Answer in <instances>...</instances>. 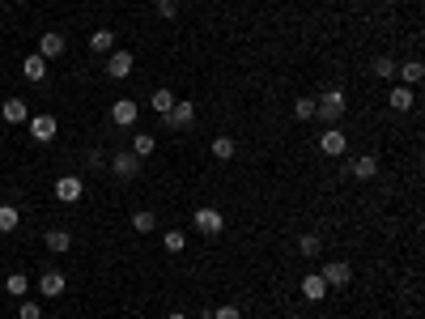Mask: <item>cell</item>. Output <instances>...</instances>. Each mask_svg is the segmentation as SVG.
<instances>
[{
    "label": "cell",
    "mask_w": 425,
    "mask_h": 319,
    "mask_svg": "<svg viewBox=\"0 0 425 319\" xmlns=\"http://www.w3.org/2000/svg\"><path fill=\"white\" fill-rule=\"evenodd\" d=\"M293 115H298V119H315V98H311V94H302V98L293 103Z\"/></svg>",
    "instance_id": "cell-30"
},
{
    "label": "cell",
    "mask_w": 425,
    "mask_h": 319,
    "mask_svg": "<svg viewBox=\"0 0 425 319\" xmlns=\"http://www.w3.org/2000/svg\"><path fill=\"white\" fill-rule=\"evenodd\" d=\"M319 150L328 154V158H344V150H349V141H344V132L332 124V128H323V136H319Z\"/></svg>",
    "instance_id": "cell-10"
},
{
    "label": "cell",
    "mask_w": 425,
    "mask_h": 319,
    "mask_svg": "<svg viewBox=\"0 0 425 319\" xmlns=\"http://www.w3.org/2000/svg\"><path fill=\"white\" fill-rule=\"evenodd\" d=\"M213 319H242L238 307H213Z\"/></svg>",
    "instance_id": "cell-33"
},
{
    "label": "cell",
    "mask_w": 425,
    "mask_h": 319,
    "mask_svg": "<svg viewBox=\"0 0 425 319\" xmlns=\"http://www.w3.org/2000/svg\"><path fill=\"white\" fill-rule=\"evenodd\" d=\"M260 319H264V315H260Z\"/></svg>",
    "instance_id": "cell-37"
},
{
    "label": "cell",
    "mask_w": 425,
    "mask_h": 319,
    "mask_svg": "<svg viewBox=\"0 0 425 319\" xmlns=\"http://www.w3.org/2000/svg\"><path fill=\"white\" fill-rule=\"evenodd\" d=\"M90 52L94 56H111L115 52V30H94L90 34Z\"/></svg>",
    "instance_id": "cell-18"
},
{
    "label": "cell",
    "mask_w": 425,
    "mask_h": 319,
    "mask_svg": "<svg viewBox=\"0 0 425 319\" xmlns=\"http://www.w3.org/2000/svg\"><path fill=\"white\" fill-rule=\"evenodd\" d=\"M162 247H166L170 256H179V251L187 247V234H183V230H166V234H162Z\"/></svg>",
    "instance_id": "cell-27"
},
{
    "label": "cell",
    "mask_w": 425,
    "mask_h": 319,
    "mask_svg": "<svg viewBox=\"0 0 425 319\" xmlns=\"http://www.w3.org/2000/svg\"><path fill=\"white\" fill-rule=\"evenodd\" d=\"M166 319H187V315H183V311H170V315H166Z\"/></svg>",
    "instance_id": "cell-35"
},
{
    "label": "cell",
    "mask_w": 425,
    "mask_h": 319,
    "mask_svg": "<svg viewBox=\"0 0 425 319\" xmlns=\"http://www.w3.org/2000/svg\"><path fill=\"white\" fill-rule=\"evenodd\" d=\"M289 319H302V315H289Z\"/></svg>",
    "instance_id": "cell-36"
},
{
    "label": "cell",
    "mask_w": 425,
    "mask_h": 319,
    "mask_svg": "<svg viewBox=\"0 0 425 319\" xmlns=\"http://www.w3.org/2000/svg\"><path fill=\"white\" fill-rule=\"evenodd\" d=\"M395 68H400V60H391V56L374 60V72H379V77H395Z\"/></svg>",
    "instance_id": "cell-31"
},
{
    "label": "cell",
    "mask_w": 425,
    "mask_h": 319,
    "mask_svg": "<svg viewBox=\"0 0 425 319\" xmlns=\"http://www.w3.org/2000/svg\"><path fill=\"white\" fill-rule=\"evenodd\" d=\"M387 107L391 111H413L417 107V90L413 85H391L387 90Z\"/></svg>",
    "instance_id": "cell-13"
},
{
    "label": "cell",
    "mask_w": 425,
    "mask_h": 319,
    "mask_svg": "<svg viewBox=\"0 0 425 319\" xmlns=\"http://www.w3.org/2000/svg\"><path fill=\"white\" fill-rule=\"evenodd\" d=\"M0 115H5V124H26L30 111H26V98H5V107H0Z\"/></svg>",
    "instance_id": "cell-16"
},
{
    "label": "cell",
    "mask_w": 425,
    "mask_h": 319,
    "mask_svg": "<svg viewBox=\"0 0 425 319\" xmlns=\"http://www.w3.org/2000/svg\"><path fill=\"white\" fill-rule=\"evenodd\" d=\"M149 107H154L158 115H166V111L174 107V90H166V85H162V90H154V94H149Z\"/></svg>",
    "instance_id": "cell-25"
},
{
    "label": "cell",
    "mask_w": 425,
    "mask_h": 319,
    "mask_svg": "<svg viewBox=\"0 0 425 319\" xmlns=\"http://www.w3.org/2000/svg\"><path fill=\"white\" fill-rule=\"evenodd\" d=\"M298 256L302 260H319L323 256V238L311 230V234H298Z\"/></svg>",
    "instance_id": "cell-17"
},
{
    "label": "cell",
    "mask_w": 425,
    "mask_h": 319,
    "mask_svg": "<svg viewBox=\"0 0 425 319\" xmlns=\"http://www.w3.org/2000/svg\"><path fill=\"white\" fill-rule=\"evenodd\" d=\"M302 298L307 302H323V298H328V281H323L319 273H307L302 277Z\"/></svg>",
    "instance_id": "cell-15"
},
{
    "label": "cell",
    "mask_w": 425,
    "mask_h": 319,
    "mask_svg": "<svg viewBox=\"0 0 425 319\" xmlns=\"http://www.w3.org/2000/svg\"><path fill=\"white\" fill-rule=\"evenodd\" d=\"M136 115H141V107L132 103V98H119V103L111 107V124H115V128H132Z\"/></svg>",
    "instance_id": "cell-12"
},
{
    "label": "cell",
    "mask_w": 425,
    "mask_h": 319,
    "mask_svg": "<svg viewBox=\"0 0 425 319\" xmlns=\"http://www.w3.org/2000/svg\"><path fill=\"white\" fill-rule=\"evenodd\" d=\"M132 68H136L132 52H111V56H107V77H115V81L132 77Z\"/></svg>",
    "instance_id": "cell-11"
},
{
    "label": "cell",
    "mask_w": 425,
    "mask_h": 319,
    "mask_svg": "<svg viewBox=\"0 0 425 319\" xmlns=\"http://www.w3.org/2000/svg\"><path fill=\"white\" fill-rule=\"evenodd\" d=\"M234 154H238L234 136H217V141H213V158H217V162H234Z\"/></svg>",
    "instance_id": "cell-23"
},
{
    "label": "cell",
    "mask_w": 425,
    "mask_h": 319,
    "mask_svg": "<svg viewBox=\"0 0 425 319\" xmlns=\"http://www.w3.org/2000/svg\"><path fill=\"white\" fill-rule=\"evenodd\" d=\"M395 72H400V77H404V85H417V81L425 77V68H421V60H404V64H400Z\"/></svg>",
    "instance_id": "cell-26"
},
{
    "label": "cell",
    "mask_w": 425,
    "mask_h": 319,
    "mask_svg": "<svg viewBox=\"0 0 425 319\" xmlns=\"http://www.w3.org/2000/svg\"><path fill=\"white\" fill-rule=\"evenodd\" d=\"M43 247L56 251V256H64V251L72 247V234H68V230H47V234H43Z\"/></svg>",
    "instance_id": "cell-19"
},
{
    "label": "cell",
    "mask_w": 425,
    "mask_h": 319,
    "mask_svg": "<svg viewBox=\"0 0 425 319\" xmlns=\"http://www.w3.org/2000/svg\"><path fill=\"white\" fill-rule=\"evenodd\" d=\"M21 226V213H17V205H0V234H13Z\"/></svg>",
    "instance_id": "cell-24"
},
{
    "label": "cell",
    "mask_w": 425,
    "mask_h": 319,
    "mask_svg": "<svg viewBox=\"0 0 425 319\" xmlns=\"http://www.w3.org/2000/svg\"><path fill=\"white\" fill-rule=\"evenodd\" d=\"M132 154H136V158H149V154H154V136L136 132V136H132Z\"/></svg>",
    "instance_id": "cell-28"
},
{
    "label": "cell",
    "mask_w": 425,
    "mask_h": 319,
    "mask_svg": "<svg viewBox=\"0 0 425 319\" xmlns=\"http://www.w3.org/2000/svg\"><path fill=\"white\" fill-rule=\"evenodd\" d=\"M81 196H85V183H81L77 175H60V179H56V200H60V205H77Z\"/></svg>",
    "instance_id": "cell-7"
},
{
    "label": "cell",
    "mask_w": 425,
    "mask_h": 319,
    "mask_svg": "<svg viewBox=\"0 0 425 319\" xmlns=\"http://www.w3.org/2000/svg\"><path fill=\"white\" fill-rule=\"evenodd\" d=\"M349 175L362 179V183H370L374 175H379V158H374V154H362L357 162H349Z\"/></svg>",
    "instance_id": "cell-14"
},
{
    "label": "cell",
    "mask_w": 425,
    "mask_h": 319,
    "mask_svg": "<svg viewBox=\"0 0 425 319\" xmlns=\"http://www.w3.org/2000/svg\"><path fill=\"white\" fill-rule=\"evenodd\" d=\"M107 170H111L115 179H136V175H141V158L128 154V150H123V154H111V158H107Z\"/></svg>",
    "instance_id": "cell-5"
},
{
    "label": "cell",
    "mask_w": 425,
    "mask_h": 319,
    "mask_svg": "<svg viewBox=\"0 0 425 319\" xmlns=\"http://www.w3.org/2000/svg\"><path fill=\"white\" fill-rule=\"evenodd\" d=\"M319 277L328 281V289H344L349 281H353V264H349V260H332V264L319 268Z\"/></svg>",
    "instance_id": "cell-4"
},
{
    "label": "cell",
    "mask_w": 425,
    "mask_h": 319,
    "mask_svg": "<svg viewBox=\"0 0 425 319\" xmlns=\"http://www.w3.org/2000/svg\"><path fill=\"white\" fill-rule=\"evenodd\" d=\"M64 289H68V277L60 273V268H47V273L39 277V294H43V298H60Z\"/></svg>",
    "instance_id": "cell-8"
},
{
    "label": "cell",
    "mask_w": 425,
    "mask_h": 319,
    "mask_svg": "<svg viewBox=\"0 0 425 319\" xmlns=\"http://www.w3.org/2000/svg\"><path fill=\"white\" fill-rule=\"evenodd\" d=\"M26 128H30V136H34L39 145H47V141H56V132H60V124H56V115H30V119H26Z\"/></svg>",
    "instance_id": "cell-6"
},
{
    "label": "cell",
    "mask_w": 425,
    "mask_h": 319,
    "mask_svg": "<svg viewBox=\"0 0 425 319\" xmlns=\"http://www.w3.org/2000/svg\"><path fill=\"white\" fill-rule=\"evenodd\" d=\"M344 107H349V103H344V90L332 85V90H323V94L315 98V119H323V124L332 128V124H340V119H344Z\"/></svg>",
    "instance_id": "cell-1"
},
{
    "label": "cell",
    "mask_w": 425,
    "mask_h": 319,
    "mask_svg": "<svg viewBox=\"0 0 425 319\" xmlns=\"http://www.w3.org/2000/svg\"><path fill=\"white\" fill-rule=\"evenodd\" d=\"M85 166H94V170H103V166H107V154H103V150H90Z\"/></svg>",
    "instance_id": "cell-34"
},
{
    "label": "cell",
    "mask_w": 425,
    "mask_h": 319,
    "mask_svg": "<svg viewBox=\"0 0 425 319\" xmlns=\"http://www.w3.org/2000/svg\"><path fill=\"white\" fill-rule=\"evenodd\" d=\"M191 226L205 234V238H217L221 230H226V213H221V209H209V205H200V209L191 213Z\"/></svg>",
    "instance_id": "cell-3"
},
{
    "label": "cell",
    "mask_w": 425,
    "mask_h": 319,
    "mask_svg": "<svg viewBox=\"0 0 425 319\" xmlns=\"http://www.w3.org/2000/svg\"><path fill=\"white\" fill-rule=\"evenodd\" d=\"M64 52H68V39H64L60 30H47V34L39 39V56H43V60H60Z\"/></svg>",
    "instance_id": "cell-9"
},
{
    "label": "cell",
    "mask_w": 425,
    "mask_h": 319,
    "mask_svg": "<svg viewBox=\"0 0 425 319\" xmlns=\"http://www.w3.org/2000/svg\"><path fill=\"white\" fill-rule=\"evenodd\" d=\"M21 72H26V81H30V85H39V81L47 77V60H43V56L34 52V56H26V64H21Z\"/></svg>",
    "instance_id": "cell-20"
},
{
    "label": "cell",
    "mask_w": 425,
    "mask_h": 319,
    "mask_svg": "<svg viewBox=\"0 0 425 319\" xmlns=\"http://www.w3.org/2000/svg\"><path fill=\"white\" fill-rule=\"evenodd\" d=\"M17 319H43V307H39L34 298H21V302H17Z\"/></svg>",
    "instance_id": "cell-29"
},
{
    "label": "cell",
    "mask_w": 425,
    "mask_h": 319,
    "mask_svg": "<svg viewBox=\"0 0 425 319\" xmlns=\"http://www.w3.org/2000/svg\"><path fill=\"white\" fill-rule=\"evenodd\" d=\"M132 230H136V234H154V230H158V213H154V209L132 213Z\"/></svg>",
    "instance_id": "cell-21"
},
{
    "label": "cell",
    "mask_w": 425,
    "mask_h": 319,
    "mask_svg": "<svg viewBox=\"0 0 425 319\" xmlns=\"http://www.w3.org/2000/svg\"><path fill=\"white\" fill-rule=\"evenodd\" d=\"M5 289H9V298H26V294H30V277L26 273H9Z\"/></svg>",
    "instance_id": "cell-22"
},
{
    "label": "cell",
    "mask_w": 425,
    "mask_h": 319,
    "mask_svg": "<svg viewBox=\"0 0 425 319\" xmlns=\"http://www.w3.org/2000/svg\"><path fill=\"white\" fill-rule=\"evenodd\" d=\"M162 124H166L170 132H187V128L196 124V103H187V98H174V107L162 115Z\"/></svg>",
    "instance_id": "cell-2"
},
{
    "label": "cell",
    "mask_w": 425,
    "mask_h": 319,
    "mask_svg": "<svg viewBox=\"0 0 425 319\" xmlns=\"http://www.w3.org/2000/svg\"><path fill=\"white\" fill-rule=\"evenodd\" d=\"M158 17L174 21V17H179V0H158Z\"/></svg>",
    "instance_id": "cell-32"
}]
</instances>
